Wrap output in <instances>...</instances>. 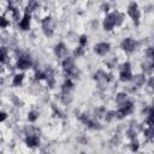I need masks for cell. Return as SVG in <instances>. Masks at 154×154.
Segmentation results:
<instances>
[{
  "mask_svg": "<svg viewBox=\"0 0 154 154\" xmlns=\"http://www.w3.org/2000/svg\"><path fill=\"white\" fill-rule=\"evenodd\" d=\"M122 47H123V49H125V51H128V52H131V51L135 49L136 42H135V40H132L131 37H128V38H125V40L122 42Z\"/></svg>",
  "mask_w": 154,
  "mask_h": 154,
  "instance_id": "6",
  "label": "cell"
},
{
  "mask_svg": "<svg viewBox=\"0 0 154 154\" xmlns=\"http://www.w3.org/2000/svg\"><path fill=\"white\" fill-rule=\"evenodd\" d=\"M28 119H29V122H35L37 119V113L36 112H30L28 114Z\"/></svg>",
  "mask_w": 154,
  "mask_h": 154,
  "instance_id": "14",
  "label": "cell"
},
{
  "mask_svg": "<svg viewBox=\"0 0 154 154\" xmlns=\"http://www.w3.org/2000/svg\"><path fill=\"white\" fill-rule=\"evenodd\" d=\"M71 88H72V83H71V81L69 79V81H66V82L64 83V91H66V89L70 90Z\"/></svg>",
  "mask_w": 154,
  "mask_h": 154,
  "instance_id": "15",
  "label": "cell"
},
{
  "mask_svg": "<svg viewBox=\"0 0 154 154\" xmlns=\"http://www.w3.org/2000/svg\"><path fill=\"white\" fill-rule=\"evenodd\" d=\"M29 25H30V16H29L28 13H25L24 17H23V19H22L20 23H19V26H20L23 30H28V29H29Z\"/></svg>",
  "mask_w": 154,
  "mask_h": 154,
  "instance_id": "10",
  "label": "cell"
},
{
  "mask_svg": "<svg viewBox=\"0 0 154 154\" xmlns=\"http://www.w3.org/2000/svg\"><path fill=\"white\" fill-rule=\"evenodd\" d=\"M7 118V114L5 112H0V122H4Z\"/></svg>",
  "mask_w": 154,
  "mask_h": 154,
  "instance_id": "17",
  "label": "cell"
},
{
  "mask_svg": "<svg viewBox=\"0 0 154 154\" xmlns=\"http://www.w3.org/2000/svg\"><path fill=\"white\" fill-rule=\"evenodd\" d=\"M26 144H28L29 147H35V146L38 144V138H37L36 136H29V137L26 138Z\"/></svg>",
  "mask_w": 154,
  "mask_h": 154,
  "instance_id": "12",
  "label": "cell"
},
{
  "mask_svg": "<svg viewBox=\"0 0 154 154\" xmlns=\"http://www.w3.org/2000/svg\"><path fill=\"white\" fill-rule=\"evenodd\" d=\"M55 54L58 57H64L66 54V48H65V45L64 43H59L55 47Z\"/></svg>",
  "mask_w": 154,
  "mask_h": 154,
  "instance_id": "11",
  "label": "cell"
},
{
  "mask_svg": "<svg viewBox=\"0 0 154 154\" xmlns=\"http://www.w3.org/2000/svg\"><path fill=\"white\" fill-rule=\"evenodd\" d=\"M82 53H83L82 48H78V49H76V51H75V54H76V55H81Z\"/></svg>",
  "mask_w": 154,
  "mask_h": 154,
  "instance_id": "22",
  "label": "cell"
},
{
  "mask_svg": "<svg viewBox=\"0 0 154 154\" xmlns=\"http://www.w3.org/2000/svg\"><path fill=\"white\" fill-rule=\"evenodd\" d=\"M132 77L131 75V69H130V64L129 63H125L123 65V69L120 71V79L122 81H130Z\"/></svg>",
  "mask_w": 154,
  "mask_h": 154,
  "instance_id": "4",
  "label": "cell"
},
{
  "mask_svg": "<svg viewBox=\"0 0 154 154\" xmlns=\"http://www.w3.org/2000/svg\"><path fill=\"white\" fill-rule=\"evenodd\" d=\"M120 22H122V14H119L117 12L116 13H109L103 20V28L106 30H112L113 26L118 25Z\"/></svg>",
  "mask_w": 154,
  "mask_h": 154,
  "instance_id": "1",
  "label": "cell"
},
{
  "mask_svg": "<svg viewBox=\"0 0 154 154\" xmlns=\"http://www.w3.org/2000/svg\"><path fill=\"white\" fill-rule=\"evenodd\" d=\"M128 13L130 14V17L134 19V22L136 24H138V19H140V10L136 2H131L128 7Z\"/></svg>",
  "mask_w": 154,
  "mask_h": 154,
  "instance_id": "2",
  "label": "cell"
},
{
  "mask_svg": "<svg viewBox=\"0 0 154 154\" xmlns=\"http://www.w3.org/2000/svg\"><path fill=\"white\" fill-rule=\"evenodd\" d=\"M137 148H138V143H137V141L132 142V150H137Z\"/></svg>",
  "mask_w": 154,
  "mask_h": 154,
  "instance_id": "20",
  "label": "cell"
},
{
  "mask_svg": "<svg viewBox=\"0 0 154 154\" xmlns=\"http://www.w3.org/2000/svg\"><path fill=\"white\" fill-rule=\"evenodd\" d=\"M4 59H5V53H4L2 49H0V63H2Z\"/></svg>",
  "mask_w": 154,
  "mask_h": 154,
  "instance_id": "19",
  "label": "cell"
},
{
  "mask_svg": "<svg viewBox=\"0 0 154 154\" xmlns=\"http://www.w3.org/2000/svg\"><path fill=\"white\" fill-rule=\"evenodd\" d=\"M30 65H31L30 58L26 57V55H22V57L18 59V61H17V66H18V69H22V70L28 69Z\"/></svg>",
  "mask_w": 154,
  "mask_h": 154,
  "instance_id": "8",
  "label": "cell"
},
{
  "mask_svg": "<svg viewBox=\"0 0 154 154\" xmlns=\"http://www.w3.org/2000/svg\"><path fill=\"white\" fill-rule=\"evenodd\" d=\"M23 75L20 73V75H16L14 76V78H13V85H19L20 83H22V81H23Z\"/></svg>",
  "mask_w": 154,
  "mask_h": 154,
  "instance_id": "13",
  "label": "cell"
},
{
  "mask_svg": "<svg viewBox=\"0 0 154 154\" xmlns=\"http://www.w3.org/2000/svg\"><path fill=\"white\" fill-rule=\"evenodd\" d=\"M8 25V20L7 19H5L4 17H0V26H7Z\"/></svg>",
  "mask_w": 154,
  "mask_h": 154,
  "instance_id": "16",
  "label": "cell"
},
{
  "mask_svg": "<svg viewBox=\"0 0 154 154\" xmlns=\"http://www.w3.org/2000/svg\"><path fill=\"white\" fill-rule=\"evenodd\" d=\"M36 5H37L36 2H30V4L28 5V10H31V8H34V7L36 6Z\"/></svg>",
  "mask_w": 154,
  "mask_h": 154,
  "instance_id": "21",
  "label": "cell"
},
{
  "mask_svg": "<svg viewBox=\"0 0 154 154\" xmlns=\"http://www.w3.org/2000/svg\"><path fill=\"white\" fill-rule=\"evenodd\" d=\"M63 67H64V70L67 71L69 73H72V72L75 71V63H73V60H72L71 58H66V59L64 60V63H63Z\"/></svg>",
  "mask_w": 154,
  "mask_h": 154,
  "instance_id": "9",
  "label": "cell"
},
{
  "mask_svg": "<svg viewBox=\"0 0 154 154\" xmlns=\"http://www.w3.org/2000/svg\"><path fill=\"white\" fill-rule=\"evenodd\" d=\"M108 49H109V45L106 43V42H100V43L95 45V47H94V51H95L97 54H100V55L106 54V53L108 52Z\"/></svg>",
  "mask_w": 154,
  "mask_h": 154,
  "instance_id": "7",
  "label": "cell"
},
{
  "mask_svg": "<svg viewBox=\"0 0 154 154\" xmlns=\"http://www.w3.org/2000/svg\"><path fill=\"white\" fill-rule=\"evenodd\" d=\"M42 28H43L46 35H48V36L52 35V32H53V24H52V19H51L49 17H46V18L43 19V22H42Z\"/></svg>",
  "mask_w": 154,
  "mask_h": 154,
  "instance_id": "5",
  "label": "cell"
},
{
  "mask_svg": "<svg viewBox=\"0 0 154 154\" xmlns=\"http://www.w3.org/2000/svg\"><path fill=\"white\" fill-rule=\"evenodd\" d=\"M79 42H81V45H82V46H84V45H85V42H87V37H85V36H81Z\"/></svg>",
  "mask_w": 154,
  "mask_h": 154,
  "instance_id": "18",
  "label": "cell"
},
{
  "mask_svg": "<svg viewBox=\"0 0 154 154\" xmlns=\"http://www.w3.org/2000/svg\"><path fill=\"white\" fill-rule=\"evenodd\" d=\"M132 107H134V105H132V102H124L123 103V106L117 111V117L118 118H124V117H126L131 111H132Z\"/></svg>",
  "mask_w": 154,
  "mask_h": 154,
  "instance_id": "3",
  "label": "cell"
}]
</instances>
